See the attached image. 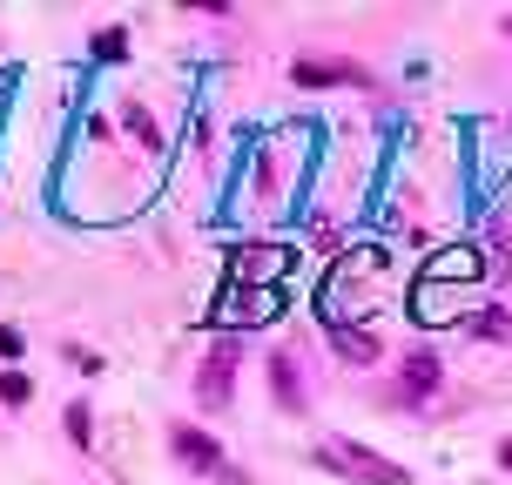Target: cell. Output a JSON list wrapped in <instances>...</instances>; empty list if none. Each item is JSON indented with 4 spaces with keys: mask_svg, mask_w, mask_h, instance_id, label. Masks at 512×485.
<instances>
[{
    "mask_svg": "<svg viewBox=\"0 0 512 485\" xmlns=\"http://www.w3.org/2000/svg\"><path fill=\"white\" fill-rule=\"evenodd\" d=\"M95 54H102V61H115V54H128V41H122V34H102V41H95Z\"/></svg>",
    "mask_w": 512,
    "mask_h": 485,
    "instance_id": "cell-10",
    "label": "cell"
},
{
    "mask_svg": "<svg viewBox=\"0 0 512 485\" xmlns=\"http://www.w3.org/2000/svg\"><path fill=\"white\" fill-rule=\"evenodd\" d=\"M0 358H21V331L14 324H0Z\"/></svg>",
    "mask_w": 512,
    "mask_h": 485,
    "instance_id": "cell-9",
    "label": "cell"
},
{
    "mask_svg": "<svg viewBox=\"0 0 512 485\" xmlns=\"http://www.w3.org/2000/svg\"><path fill=\"white\" fill-rule=\"evenodd\" d=\"M506 34H512V14H506Z\"/></svg>",
    "mask_w": 512,
    "mask_h": 485,
    "instance_id": "cell-13",
    "label": "cell"
},
{
    "mask_svg": "<svg viewBox=\"0 0 512 485\" xmlns=\"http://www.w3.org/2000/svg\"><path fill=\"white\" fill-rule=\"evenodd\" d=\"M270 384H277V398L290 418H304V378H297V364L290 358H270Z\"/></svg>",
    "mask_w": 512,
    "mask_h": 485,
    "instance_id": "cell-5",
    "label": "cell"
},
{
    "mask_svg": "<svg viewBox=\"0 0 512 485\" xmlns=\"http://www.w3.org/2000/svg\"><path fill=\"white\" fill-rule=\"evenodd\" d=\"M236 391V337H216L203 358V378H196V398H203V411H223Z\"/></svg>",
    "mask_w": 512,
    "mask_h": 485,
    "instance_id": "cell-2",
    "label": "cell"
},
{
    "mask_svg": "<svg viewBox=\"0 0 512 485\" xmlns=\"http://www.w3.org/2000/svg\"><path fill=\"white\" fill-rule=\"evenodd\" d=\"M472 331H479V337H492V344H512V317H506V310H486V317H479Z\"/></svg>",
    "mask_w": 512,
    "mask_h": 485,
    "instance_id": "cell-7",
    "label": "cell"
},
{
    "mask_svg": "<svg viewBox=\"0 0 512 485\" xmlns=\"http://www.w3.org/2000/svg\"><path fill=\"white\" fill-rule=\"evenodd\" d=\"M499 465H506V472H512V438H506V445H499Z\"/></svg>",
    "mask_w": 512,
    "mask_h": 485,
    "instance_id": "cell-12",
    "label": "cell"
},
{
    "mask_svg": "<svg viewBox=\"0 0 512 485\" xmlns=\"http://www.w3.org/2000/svg\"><path fill=\"white\" fill-rule=\"evenodd\" d=\"M310 459L324 465V472H337V479H358V485H411L405 465H391L384 452H371V445H358V438H324Z\"/></svg>",
    "mask_w": 512,
    "mask_h": 485,
    "instance_id": "cell-1",
    "label": "cell"
},
{
    "mask_svg": "<svg viewBox=\"0 0 512 485\" xmlns=\"http://www.w3.org/2000/svg\"><path fill=\"white\" fill-rule=\"evenodd\" d=\"M169 452L189 459L196 472H209V479H223V472H230V465H223V445H216L209 432H196V425H169Z\"/></svg>",
    "mask_w": 512,
    "mask_h": 485,
    "instance_id": "cell-3",
    "label": "cell"
},
{
    "mask_svg": "<svg viewBox=\"0 0 512 485\" xmlns=\"http://www.w3.org/2000/svg\"><path fill=\"white\" fill-rule=\"evenodd\" d=\"M297 81L304 88H331V81H364L358 68H317V61H297Z\"/></svg>",
    "mask_w": 512,
    "mask_h": 485,
    "instance_id": "cell-6",
    "label": "cell"
},
{
    "mask_svg": "<svg viewBox=\"0 0 512 485\" xmlns=\"http://www.w3.org/2000/svg\"><path fill=\"white\" fill-rule=\"evenodd\" d=\"M27 398H34V384L21 371H0V405H27Z\"/></svg>",
    "mask_w": 512,
    "mask_h": 485,
    "instance_id": "cell-8",
    "label": "cell"
},
{
    "mask_svg": "<svg viewBox=\"0 0 512 485\" xmlns=\"http://www.w3.org/2000/svg\"><path fill=\"white\" fill-rule=\"evenodd\" d=\"M432 391H438V358H432V351H411V358H405V398H411V405H425Z\"/></svg>",
    "mask_w": 512,
    "mask_h": 485,
    "instance_id": "cell-4",
    "label": "cell"
},
{
    "mask_svg": "<svg viewBox=\"0 0 512 485\" xmlns=\"http://www.w3.org/2000/svg\"><path fill=\"white\" fill-rule=\"evenodd\" d=\"M68 438H88V405H68Z\"/></svg>",
    "mask_w": 512,
    "mask_h": 485,
    "instance_id": "cell-11",
    "label": "cell"
}]
</instances>
